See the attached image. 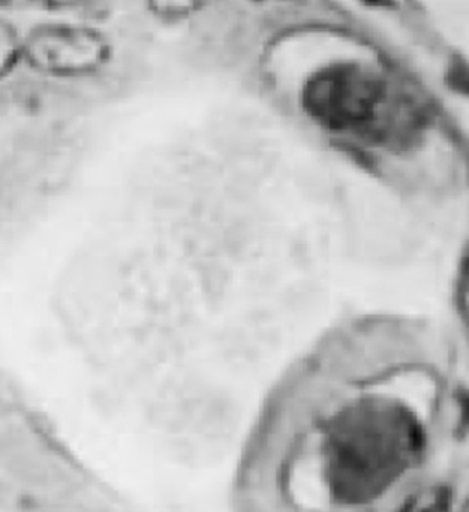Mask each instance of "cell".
Listing matches in <instances>:
<instances>
[{
  "mask_svg": "<svg viewBox=\"0 0 469 512\" xmlns=\"http://www.w3.org/2000/svg\"><path fill=\"white\" fill-rule=\"evenodd\" d=\"M417 438L410 403L353 337L306 349L272 388L245 441L234 512H344L395 483Z\"/></svg>",
  "mask_w": 469,
  "mask_h": 512,
  "instance_id": "obj_1",
  "label": "cell"
},
{
  "mask_svg": "<svg viewBox=\"0 0 469 512\" xmlns=\"http://www.w3.org/2000/svg\"><path fill=\"white\" fill-rule=\"evenodd\" d=\"M294 108L318 140L366 164L401 158L416 138V113L405 93L378 69L356 62L311 72Z\"/></svg>",
  "mask_w": 469,
  "mask_h": 512,
  "instance_id": "obj_2",
  "label": "cell"
},
{
  "mask_svg": "<svg viewBox=\"0 0 469 512\" xmlns=\"http://www.w3.org/2000/svg\"><path fill=\"white\" fill-rule=\"evenodd\" d=\"M111 53L107 36L81 21L38 24L24 35V63L47 77H89L107 66Z\"/></svg>",
  "mask_w": 469,
  "mask_h": 512,
  "instance_id": "obj_3",
  "label": "cell"
},
{
  "mask_svg": "<svg viewBox=\"0 0 469 512\" xmlns=\"http://www.w3.org/2000/svg\"><path fill=\"white\" fill-rule=\"evenodd\" d=\"M24 63V35L11 21L0 18V81Z\"/></svg>",
  "mask_w": 469,
  "mask_h": 512,
  "instance_id": "obj_4",
  "label": "cell"
},
{
  "mask_svg": "<svg viewBox=\"0 0 469 512\" xmlns=\"http://www.w3.org/2000/svg\"><path fill=\"white\" fill-rule=\"evenodd\" d=\"M42 6L75 18V20H93L105 9V0H39Z\"/></svg>",
  "mask_w": 469,
  "mask_h": 512,
  "instance_id": "obj_5",
  "label": "cell"
},
{
  "mask_svg": "<svg viewBox=\"0 0 469 512\" xmlns=\"http://www.w3.org/2000/svg\"><path fill=\"white\" fill-rule=\"evenodd\" d=\"M26 2H39V0H0V5H3V6L21 5V3H26Z\"/></svg>",
  "mask_w": 469,
  "mask_h": 512,
  "instance_id": "obj_6",
  "label": "cell"
}]
</instances>
